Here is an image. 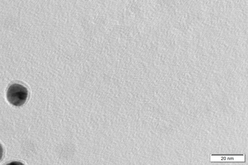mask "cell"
<instances>
[{"mask_svg": "<svg viewBox=\"0 0 248 165\" xmlns=\"http://www.w3.org/2000/svg\"><path fill=\"white\" fill-rule=\"evenodd\" d=\"M28 91L26 87L19 84H13L8 88L7 98L8 101L16 106L23 105L28 97Z\"/></svg>", "mask_w": 248, "mask_h": 165, "instance_id": "cell-1", "label": "cell"}, {"mask_svg": "<svg viewBox=\"0 0 248 165\" xmlns=\"http://www.w3.org/2000/svg\"><path fill=\"white\" fill-rule=\"evenodd\" d=\"M3 155V149L1 145L0 144V160L1 159Z\"/></svg>", "mask_w": 248, "mask_h": 165, "instance_id": "cell-3", "label": "cell"}, {"mask_svg": "<svg viewBox=\"0 0 248 165\" xmlns=\"http://www.w3.org/2000/svg\"><path fill=\"white\" fill-rule=\"evenodd\" d=\"M245 161V156L242 155H210V161Z\"/></svg>", "mask_w": 248, "mask_h": 165, "instance_id": "cell-2", "label": "cell"}]
</instances>
